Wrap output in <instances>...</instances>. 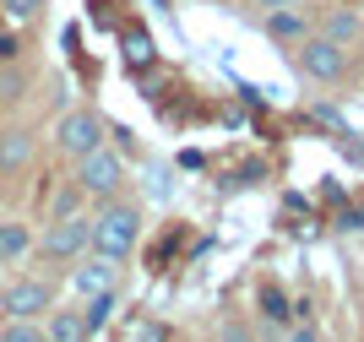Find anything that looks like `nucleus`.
Returning a JSON list of instances; mask_svg holds the SVG:
<instances>
[{"mask_svg":"<svg viewBox=\"0 0 364 342\" xmlns=\"http://www.w3.org/2000/svg\"><path fill=\"white\" fill-rule=\"evenodd\" d=\"M141 239V207L136 201H104V207L92 212V234H87V250L92 255H109V261H125V255L136 250Z\"/></svg>","mask_w":364,"mask_h":342,"instance_id":"nucleus-1","label":"nucleus"},{"mask_svg":"<svg viewBox=\"0 0 364 342\" xmlns=\"http://www.w3.org/2000/svg\"><path fill=\"white\" fill-rule=\"evenodd\" d=\"M82 196H92V201H114L125 185V158L114 147H98L87 152V158H76V179H71Z\"/></svg>","mask_w":364,"mask_h":342,"instance_id":"nucleus-2","label":"nucleus"},{"mask_svg":"<svg viewBox=\"0 0 364 342\" xmlns=\"http://www.w3.org/2000/svg\"><path fill=\"white\" fill-rule=\"evenodd\" d=\"M294 60H299V71L310 76V82H343V76H348V49L332 44V38H321V33H304Z\"/></svg>","mask_w":364,"mask_h":342,"instance_id":"nucleus-3","label":"nucleus"},{"mask_svg":"<svg viewBox=\"0 0 364 342\" xmlns=\"http://www.w3.org/2000/svg\"><path fill=\"white\" fill-rule=\"evenodd\" d=\"M104 136H109V125L92 114V109H71V114L55 125V147H60L65 158L76 164V158H87V152L104 147Z\"/></svg>","mask_w":364,"mask_h":342,"instance_id":"nucleus-4","label":"nucleus"},{"mask_svg":"<svg viewBox=\"0 0 364 342\" xmlns=\"http://www.w3.org/2000/svg\"><path fill=\"white\" fill-rule=\"evenodd\" d=\"M49 304H55V288H49L44 277H16V283L0 288V310H6V321H38Z\"/></svg>","mask_w":364,"mask_h":342,"instance_id":"nucleus-5","label":"nucleus"},{"mask_svg":"<svg viewBox=\"0 0 364 342\" xmlns=\"http://www.w3.org/2000/svg\"><path fill=\"white\" fill-rule=\"evenodd\" d=\"M87 234H92V218H55L38 239V255L44 261H76L87 250Z\"/></svg>","mask_w":364,"mask_h":342,"instance_id":"nucleus-6","label":"nucleus"},{"mask_svg":"<svg viewBox=\"0 0 364 342\" xmlns=\"http://www.w3.org/2000/svg\"><path fill=\"white\" fill-rule=\"evenodd\" d=\"M28 164H33V131H22V125L0 131V179L22 174Z\"/></svg>","mask_w":364,"mask_h":342,"instance_id":"nucleus-7","label":"nucleus"},{"mask_svg":"<svg viewBox=\"0 0 364 342\" xmlns=\"http://www.w3.org/2000/svg\"><path fill=\"white\" fill-rule=\"evenodd\" d=\"M71 288L76 294H114V261H109V255H92L87 267H76L71 272Z\"/></svg>","mask_w":364,"mask_h":342,"instance_id":"nucleus-8","label":"nucleus"},{"mask_svg":"<svg viewBox=\"0 0 364 342\" xmlns=\"http://www.w3.org/2000/svg\"><path fill=\"white\" fill-rule=\"evenodd\" d=\"M44 337L49 342H92V331H87V321H82V310H55Z\"/></svg>","mask_w":364,"mask_h":342,"instance_id":"nucleus-9","label":"nucleus"},{"mask_svg":"<svg viewBox=\"0 0 364 342\" xmlns=\"http://www.w3.org/2000/svg\"><path fill=\"white\" fill-rule=\"evenodd\" d=\"M359 33H364V22L353 11H326L321 16V38H332V44H343V49H348Z\"/></svg>","mask_w":364,"mask_h":342,"instance_id":"nucleus-10","label":"nucleus"},{"mask_svg":"<svg viewBox=\"0 0 364 342\" xmlns=\"http://www.w3.org/2000/svg\"><path fill=\"white\" fill-rule=\"evenodd\" d=\"M33 250V234L22 223H0V267H11V261H22V255Z\"/></svg>","mask_w":364,"mask_h":342,"instance_id":"nucleus-11","label":"nucleus"},{"mask_svg":"<svg viewBox=\"0 0 364 342\" xmlns=\"http://www.w3.org/2000/svg\"><path fill=\"white\" fill-rule=\"evenodd\" d=\"M267 33H272V38H294V44H299V38H304V16H299V6L267 11Z\"/></svg>","mask_w":364,"mask_h":342,"instance_id":"nucleus-12","label":"nucleus"},{"mask_svg":"<svg viewBox=\"0 0 364 342\" xmlns=\"http://www.w3.org/2000/svg\"><path fill=\"white\" fill-rule=\"evenodd\" d=\"M0 342H49L38 321H6L0 326Z\"/></svg>","mask_w":364,"mask_h":342,"instance_id":"nucleus-13","label":"nucleus"},{"mask_svg":"<svg viewBox=\"0 0 364 342\" xmlns=\"http://www.w3.org/2000/svg\"><path fill=\"white\" fill-rule=\"evenodd\" d=\"M125 342H168V326H164V321H131Z\"/></svg>","mask_w":364,"mask_h":342,"instance_id":"nucleus-14","label":"nucleus"},{"mask_svg":"<svg viewBox=\"0 0 364 342\" xmlns=\"http://www.w3.org/2000/svg\"><path fill=\"white\" fill-rule=\"evenodd\" d=\"M0 11L11 16V22H33V16L44 11V0H0Z\"/></svg>","mask_w":364,"mask_h":342,"instance_id":"nucleus-15","label":"nucleus"},{"mask_svg":"<svg viewBox=\"0 0 364 342\" xmlns=\"http://www.w3.org/2000/svg\"><path fill=\"white\" fill-rule=\"evenodd\" d=\"M76 201H87V196L76 191V185H65V191H60V201H55V218H76Z\"/></svg>","mask_w":364,"mask_h":342,"instance_id":"nucleus-16","label":"nucleus"},{"mask_svg":"<svg viewBox=\"0 0 364 342\" xmlns=\"http://www.w3.org/2000/svg\"><path fill=\"white\" fill-rule=\"evenodd\" d=\"M218 342H256V337H250L245 321H223V326H218Z\"/></svg>","mask_w":364,"mask_h":342,"instance_id":"nucleus-17","label":"nucleus"},{"mask_svg":"<svg viewBox=\"0 0 364 342\" xmlns=\"http://www.w3.org/2000/svg\"><path fill=\"white\" fill-rule=\"evenodd\" d=\"M0 98H22V71H0Z\"/></svg>","mask_w":364,"mask_h":342,"instance_id":"nucleus-18","label":"nucleus"},{"mask_svg":"<svg viewBox=\"0 0 364 342\" xmlns=\"http://www.w3.org/2000/svg\"><path fill=\"white\" fill-rule=\"evenodd\" d=\"M261 299H267V315H272V321H283V315H289V310H283V294H277V288H267Z\"/></svg>","mask_w":364,"mask_h":342,"instance_id":"nucleus-19","label":"nucleus"},{"mask_svg":"<svg viewBox=\"0 0 364 342\" xmlns=\"http://www.w3.org/2000/svg\"><path fill=\"white\" fill-rule=\"evenodd\" d=\"M250 6H261V11H283V6H299V0H250Z\"/></svg>","mask_w":364,"mask_h":342,"instance_id":"nucleus-20","label":"nucleus"},{"mask_svg":"<svg viewBox=\"0 0 364 342\" xmlns=\"http://www.w3.org/2000/svg\"><path fill=\"white\" fill-rule=\"evenodd\" d=\"M289 342H316V331H310V326H294V331H289Z\"/></svg>","mask_w":364,"mask_h":342,"instance_id":"nucleus-21","label":"nucleus"}]
</instances>
